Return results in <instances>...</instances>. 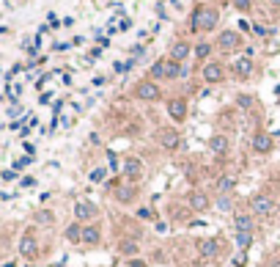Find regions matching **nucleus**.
<instances>
[{
	"instance_id": "473e14b6",
	"label": "nucleus",
	"mask_w": 280,
	"mask_h": 267,
	"mask_svg": "<svg viewBox=\"0 0 280 267\" xmlns=\"http://www.w3.org/2000/svg\"><path fill=\"white\" fill-rule=\"evenodd\" d=\"M269 3H272V6H275V9H280V0H269Z\"/></svg>"
},
{
	"instance_id": "bb28decb",
	"label": "nucleus",
	"mask_w": 280,
	"mask_h": 267,
	"mask_svg": "<svg viewBox=\"0 0 280 267\" xmlns=\"http://www.w3.org/2000/svg\"><path fill=\"white\" fill-rule=\"evenodd\" d=\"M250 3H253V0H234L236 11H250Z\"/></svg>"
},
{
	"instance_id": "20e7f679",
	"label": "nucleus",
	"mask_w": 280,
	"mask_h": 267,
	"mask_svg": "<svg viewBox=\"0 0 280 267\" xmlns=\"http://www.w3.org/2000/svg\"><path fill=\"white\" fill-rule=\"evenodd\" d=\"M135 97L146 99V102H154V99H160V88H157L151 80H140V83L135 86Z\"/></svg>"
},
{
	"instance_id": "4be33fe9",
	"label": "nucleus",
	"mask_w": 280,
	"mask_h": 267,
	"mask_svg": "<svg viewBox=\"0 0 280 267\" xmlns=\"http://www.w3.org/2000/svg\"><path fill=\"white\" fill-rule=\"evenodd\" d=\"M234 223H236V231H253V218L250 215H239Z\"/></svg>"
},
{
	"instance_id": "c756f323",
	"label": "nucleus",
	"mask_w": 280,
	"mask_h": 267,
	"mask_svg": "<svg viewBox=\"0 0 280 267\" xmlns=\"http://www.w3.org/2000/svg\"><path fill=\"white\" fill-rule=\"evenodd\" d=\"M39 221H42V223H52V215H50V212H42V215H39Z\"/></svg>"
},
{
	"instance_id": "f03ea898",
	"label": "nucleus",
	"mask_w": 280,
	"mask_h": 267,
	"mask_svg": "<svg viewBox=\"0 0 280 267\" xmlns=\"http://www.w3.org/2000/svg\"><path fill=\"white\" fill-rule=\"evenodd\" d=\"M250 209L256 212V215H261V218H269L272 212H275V204H272V198H269V196L256 193V196L250 198Z\"/></svg>"
},
{
	"instance_id": "cd10ccee",
	"label": "nucleus",
	"mask_w": 280,
	"mask_h": 267,
	"mask_svg": "<svg viewBox=\"0 0 280 267\" xmlns=\"http://www.w3.org/2000/svg\"><path fill=\"white\" fill-rule=\"evenodd\" d=\"M121 251H124V253H138V245H135V243H124V245H121Z\"/></svg>"
},
{
	"instance_id": "7c9ffc66",
	"label": "nucleus",
	"mask_w": 280,
	"mask_h": 267,
	"mask_svg": "<svg viewBox=\"0 0 280 267\" xmlns=\"http://www.w3.org/2000/svg\"><path fill=\"white\" fill-rule=\"evenodd\" d=\"M250 102H253L250 97H239V105H242V108H247V105H250Z\"/></svg>"
},
{
	"instance_id": "ddd939ff",
	"label": "nucleus",
	"mask_w": 280,
	"mask_h": 267,
	"mask_svg": "<svg viewBox=\"0 0 280 267\" xmlns=\"http://www.w3.org/2000/svg\"><path fill=\"white\" fill-rule=\"evenodd\" d=\"M190 207L198 209V212H203V209H209V198L195 190V193H190Z\"/></svg>"
},
{
	"instance_id": "2f4dec72",
	"label": "nucleus",
	"mask_w": 280,
	"mask_h": 267,
	"mask_svg": "<svg viewBox=\"0 0 280 267\" xmlns=\"http://www.w3.org/2000/svg\"><path fill=\"white\" fill-rule=\"evenodd\" d=\"M132 267H146V264H143L140 259H135V262H132Z\"/></svg>"
},
{
	"instance_id": "412c9836",
	"label": "nucleus",
	"mask_w": 280,
	"mask_h": 267,
	"mask_svg": "<svg viewBox=\"0 0 280 267\" xmlns=\"http://www.w3.org/2000/svg\"><path fill=\"white\" fill-rule=\"evenodd\" d=\"M181 74V66L176 64V61H165V80H173Z\"/></svg>"
},
{
	"instance_id": "5701e85b",
	"label": "nucleus",
	"mask_w": 280,
	"mask_h": 267,
	"mask_svg": "<svg viewBox=\"0 0 280 267\" xmlns=\"http://www.w3.org/2000/svg\"><path fill=\"white\" fill-rule=\"evenodd\" d=\"M115 198H118V201H132V198H135V190L132 188H118V190H115Z\"/></svg>"
},
{
	"instance_id": "dca6fc26",
	"label": "nucleus",
	"mask_w": 280,
	"mask_h": 267,
	"mask_svg": "<svg viewBox=\"0 0 280 267\" xmlns=\"http://www.w3.org/2000/svg\"><path fill=\"white\" fill-rule=\"evenodd\" d=\"M209 146H211V152L225 154V152H228V138H225V135H214V138L209 141Z\"/></svg>"
},
{
	"instance_id": "9d476101",
	"label": "nucleus",
	"mask_w": 280,
	"mask_h": 267,
	"mask_svg": "<svg viewBox=\"0 0 280 267\" xmlns=\"http://www.w3.org/2000/svg\"><path fill=\"white\" fill-rule=\"evenodd\" d=\"M253 152H258V154H266V152H272V135H266V132H258L256 138H253Z\"/></svg>"
},
{
	"instance_id": "aec40b11",
	"label": "nucleus",
	"mask_w": 280,
	"mask_h": 267,
	"mask_svg": "<svg viewBox=\"0 0 280 267\" xmlns=\"http://www.w3.org/2000/svg\"><path fill=\"white\" fill-rule=\"evenodd\" d=\"M250 243H253V231H236V245L242 251H247Z\"/></svg>"
},
{
	"instance_id": "6e6552de",
	"label": "nucleus",
	"mask_w": 280,
	"mask_h": 267,
	"mask_svg": "<svg viewBox=\"0 0 280 267\" xmlns=\"http://www.w3.org/2000/svg\"><path fill=\"white\" fill-rule=\"evenodd\" d=\"M94 215H97V209H94V204H85V201H77V204H74V218H77L80 223L91 221Z\"/></svg>"
},
{
	"instance_id": "a878e982",
	"label": "nucleus",
	"mask_w": 280,
	"mask_h": 267,
	"mask_svg": "<svg viewBox=\"0 0 280 267\" xmlns=\"http://www.w3.org/2000/svg\"><path fill=\"white\" fill-rule=\"evenodd\" d=\"M105 176H107V171H105V168H97V171L91 174V182H105Z\"/></svg>"
},
{
	"instance_id": "4468645a",
	"label": "nucleus",
	"mask_w": 280,
	"mask_h": 267,
	"mask_svg": "<svg viewBox=\"0 0 280 267\" xmlns=\"http://www.w3.org/2000/svg\"><path fill=\"white\" fill-rule=\"evenodd\" d=\"M234 72L239 74V77H247V74L253 72V61L250 58H236L234 61Z\"/></svg>"
},
{
	"instance_id": "2eb2a0df",
	"label": "nucleus",
	"mask_w": 280,
	"mask_h": 267,
	"mask_svg": "<svg viewBox=\"0 0 280 267\" xmlns=\"http://www.w3.org/2000/svg\"><path fill=\"white\" fill-rule=\"evenodd\" d=\"M99 237H102V231L97 229V226H83V243L97 245V243H99Z\"/></svg>"
},
{
	"instance_id": "1a4fd4ad",
	"label": "nucleus",
	"mask_w": 280,
	"mask_h": 267,
	"mask_svg": "<svg viewBox=\"0 0 280 267\" xmlns=\"http://www.w3.org/2000/svg\"><path fill=\"white\" fill-rule=\"evenodd\" d=\"M160 143H162V149H168V152H173V149H179L181 138H179V132H176V129H165V132L160 135Z\"/></svg>"
},
{
	"instance_id": "423d86ee",
	"label": "nucleus",
	"mask_w": 280,
	"mask_h": 267,
	"mask_svg": "<svg viewBox=\"0 0 280 267\" xmlns=\"http://www.w3.org/2000/svg\"><path fill=\"white\" fill-rule=\"evenodd\" d=\"M168 113H170L173 121H184L187 119V102L184 99H170L168 102Z\"/></svg>"
},
{
	"instance_id": "c85d7f7f",
	"label": "nucleus",
	"mask_w": 280,
	"mask_h": 267,
	"mask_svg": "<svg viewBox=\"0 0 280 267\" xmlns=\"http://www.w3.org/2000/svg\"><path fill=\"white\" fill-rule=\"evenodd\" d=\"M247 264V259H244V253H239V256H234V267H244Z\"/></svg>"
},
{
	"instance_id": "f8f14e48",
	"label": "nucleus",
	"mask_w": 280,
	"mask_h": 267,
	"mask_svg": "<svg viewBox=\"0 0 280 267\" xmlns=\"http://www.w3.org/2000/svg\"><path fill=\"white\" fill-rule=\"evenodd\" d=\"M187 56H190V44L187 42H176L173 47H170V61H176V64H181Z\"/></svg>"
},
{
	"instance_id": "9b49d317",
	"label": "nucleus",
	"mask_w": 280,
	"mask_h": 267,
	"mask_svg": "<svg viewBox=\"0 0 280 267\" xmlns=\"http://www.w3.org/2000/svg\"><path fill=\"white\" fill-rule=\"evenodd\" d=\"M203 80H206V83H220L223 80V66L220 64H206L203 66Z\"/></svg>"
},
{
	"instance_id": "6ab92c4d",
	"label": "nucleus",
	"mask_w": 280,
	"mask_h": 267,
	"mask_svg": "<svg viewBox=\"0 0 280 267\" xmlns=\"http://www.w3.org/2000/svg\"><path fill=\"white\" fill-rule=\"evenodd\" d=\"M234 188H236L234 176H220V179H217V190H220V193H231Z\"/></svg>"
},
{
	"instance_id": "0eeeda50",
	"label": "nucleus",
	"mask_w": 280,
	"mask_h": 267,
	"mask_svg": "<svg viewBox=\"0 0 280 267\" xmlns=\"http://www.w3.org/2000/svg\"><path fill=\"white\" fill-rule=\"evenodd\" d=\"M124 174H127V179H140L143 176V163L138 160V157H127L124 160Z\"/></svg>"
},
{
	"instance_id": "7ed1b4c3",
	"label": "nucleus",
	"mask_w": 280,
	"mask_h": 267,
	"mask_svg": "<svg viewBox=\"0 0 280 267\" xmlns=\"http://www.w3.org/2000/svg\"><path fill=\"white\" fill-rule=\"evenodd\" d=\"M217 44H220V50H225V52H234V50H239V44H242V36H239V31H223L220 36H217Z\"/></svg>"
},
{
	"instance_id": "39448f33",
	"label": "nucleus",
	"mask_w": 280,
	"mask_h": 267,
	"mask_svg": "<svg viewBox=\"0 0 280 267\" xmlns=\"http://www.w3.org/2000/svg\"><path fill=\"white\" fill-rule=\"evenodd\" d=\"M198 253H201L203 259H211V256H217V253H220V243H217L214 237H206V239H201V243H198Z\"/></svg>"
},
{
	"instance_id": "a211bd4d",
	"label": "nucleus",
	"mask_w": 280,
	"mask_h": 267,
	"mask_svg": "<svg viewBox=\"0 0 280 267\" xmlns=\"http://www.w3.org/2000/svg\"><path fill=\"white\" fill-rule=\"evenodd\" d=\"M66 239H69V243H83V226L72 223L69 229H66Z\"/></svg>"
},
{
	"instance_id": "b1692460",
	"label": "nucleus",
	"mask_w": 280,
	"mask_h": 267,
	"mask_svg": "<svg viewBox=\"0 0 280 267\" xmlns=\"http://www.w3.org/2000/svg\"><path fill=\"white\" fill-rule=\"evenodd\" d=\"M151 77L154 80H165V61H157L151 66Z\"/></svg>"
},
{
	"instance_id": "f3484780",
	"label": "nucleus",
	"mask_w": 280,
	"mask_h": 267,
	"mask_svg": "<svg viewBox=\"0 0 280 267\" xmlns=\"http://www.w3.org/2000/svg\"><path fill=\"white\" fill-rule=\"evenodd\" d=\"M19 253H22V256H33V253H36V239H33L30 234L22 237V243H19Z\"/></svg>"
},
{
	"instance_id": "393cba45",
	"label": "nucleus",
	"mask_w": 280,
	"mask_h": 267,
	"mask_svg": "<svg viewBox=\"0 0 280 267\" xmlns=\"http://www.w3.org/2000/svg\"><path fill=\"white\" fill-rule=\"evenodd\" d=\"M209 52H211V47H209V44H198V47H195V56H198V58H206Z\"/></svg>"
},
{
	"instance_id": "f257e3e1",
	"label": "nucleus",
	"mask_w": 280,
	"mask_h": 267,
	"mask_svg": "<svg viewBox=\"0 0 280 267\" xmlns=\"http://www.w3.org/2000/svg\"><path fill=\"white\" fill-rule=\"evenodd\" d=\"M217 22H220V11L214 6H198L193 11V19H190L193 31H214Z\"/></svg>"
}]
</instances>
